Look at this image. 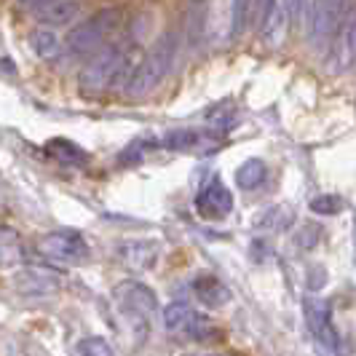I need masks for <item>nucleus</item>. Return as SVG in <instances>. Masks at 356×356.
<instances>
[{"instance_id":"f257e3e1","label":"nucleus","mask_w":356,"mask_h":356,"mask_svg":"<svg viewBox=\"0 0 356 356\" xmlns=\"http://www.w3.org/2000/svg\"><path fill=\"white\" fill-rule=\"evenodd\" d=\"M179 49L177 33H163L156 40V46L145 54V59L131 70L129 81H126V97L131 99H143L150 91L159 86L161 81L166 78V72L172 70L175 56Z\"/></svg>"},{"instance_id":"f03ea898","label":"nucleus","mask_w":356,"mask_h":356,"mask_svg":"<svg viewBox=\"0 0 356 356\" xmlns=\"http://www.w3.org/2000/svg\"><path fill=\"white\" fill-rule=\"evenodd\" d=\"M129 62H131V49L129 46H124V43L102 46L81 72V91L89 94V97H97L110 86H115L121 78H126Z\"/></svg>"},{"instance_id":"7ed1b4c3","label":"nucleus","mask_w":356,"mask_h":356,"mask_svg":"<svg viewBox=\"0 0 356 356\" xmlns=\"http://www.w3.org/2000/svg\"><path fill=\"white\" fill-rule=\"evenodd\" d=\"M118 27H121V8H102L67 35L65 51L70 56H91L107 46V40L118 33Z\"/></svg>"},{"instance_id":"20e7f679","label":"nucleus","mask_w":356,"mask_h":356,"mask_svg":"<svg viewBox=\"0 0 356 356\" xmlns=\"http://www.w3.org/2000/svg\"><path fill=\"white\" fill-rule=\"evenodd\" d=\"M354 0H314L308 14V40L314 49H327V43L338 33L340 22L348 14Z\"/></svg>"},{"instance_id":"39448f33","label":"nucleus","mask_w":356,"mask_h":356,"mask_svg":"<svg viewBox=\"0 0 356 356\" xmlns=\"http://www.w3.org/2000/svg\"><path fill=\"white\" fill-rule=\"evenodd\" d=\"M305 327L311 332V340L321 356L338 354V335L332 327V311L321 298H308L305 300Z\"/></svg>"},{"instance_id":"423d86ee","label":"nucleus","mask_w":356,"mask_h":356,"mask_svg":"<svg viewBox=\"0 0 356 356\" xmlns=\"http://www.w3.org/2000/svg\"><path fill=\"white\" fill-rule=\"evenodd\" d=\"M327 67L332 72H346L356 62V0L351 3L348 14L340 22L338 33L327 43Z\"/></svg>"},{"instance_id":"0eeeda50","label":"nucleus","mask_w":356,"mask_h":356,"mask_svg":"<svg viewBox=\"0 0 356 356\" xmlns=\"http://www.w3.org/2000/svg\"><path fill=\"white\" fill-rule=\"evenodd\" d=\"M38 250L46 257H51L56 263H70L78 266L83 260H89V244L78 231H54L46 233L38 244Z\"/></svg>"},{"instance_id":"6e6552de","label":"nucleus","mask_w":356,"mask_h":356,"mask_svg":"<svg viewBox=\"0 0 356 356\" xmlns=\"http://www.w3.org/2000/svg\"><path fill=\"white\" fill-rule=\"evenodd\" d=\"M115 300L121 303L124 311L140 316V319H150L153 314H159V300H156L153 289L140 282H121L115 286Z\"/></svg>"},{"instance_id":"1a4fd4ad","label":"nucleus","mask_w":356,"mask_h":356,"mask_svg":"<svg viewBox=\"0 0 356 356\" xmlns=\"http://www.w3.org/2000/svg\"><path fill=\"white\" fill-rule=\"evenodd\" d=\"M257 8H260V19H263V38H266V43L279 46L286 35L292 0H257L254 11Z\"/></svg>"},{"instance_id":"9d476101","label":"nucleus","mask_w":356,"mask_h":356,"mask_svg":"<svg viewBox=\"0 0 356 356\" xmlns=\"http://www.w3.org/2000/svg\"><path fill=\"white\" fill-rule=\"evenodd\" d=\"M163 324L169 332H188L193 338H204V332L209 330V321L201 314H196L188 303H172L163 311Z\"/></svg>"},{"instance_id":"9b49d317","label":"nucleus","mask_w":356,"mask_h":356,"mask_svg":"<svg viewBox=\"0 0 356 356\" xmlns=\"http://www.w3.org/2000/svg\"><path fill=\"white\" fill-rule=\"evenodd\" d=\"M196 209L201 217H209V220H222L228 217L233 209V193L222 185V182H209L196 198Z\"/></svg>"},{"instance_id":"f8f14e48","label":"nucleus","mask_w":356,"mask_h":356,"mask_svg":"<svg viewBox=\"0 0 356 356\" xmlns=\"http://www.w3.org/2000/svg\"><path fill=\"white\" fill-rule=\"evenodd\" d=\"M81 14V0H49L43 3L40 8L35 11V17L46 24H70L72 19Z\"/></svg>"},{"instance_id":"ddd939ff","label":"nucleus","mask_w":356,"mask_h":356,"mask_svg":"<svg viewBox=\"0 0 356 356\" xmlns=\"http://www.w3.org/2000/svg\"><path fill=\"white\" fill-rule=\"evenodd\" d=\"M17 286L24 295H43V292L51 295L54 289L59 286V279L46 273V270H40V268H27L17 276Z\"/></svg>"},{"instance_id":"4468645a","label":"nucleus","mask_w":356,"mask_h":356,"mask_svg":"<svg viewBox=\"0 0 356 356\" xmlns=\"http://www.w3.org/2000/svg\"><path fill=\"white\" fill-rule=\"evenodd\" d=\"M193 289H196L198 300L204 305H209V308H220L222 303H228V298H231L228 286L222 284L220 279H214V276H198Z\"/></svg>"},{"instance_id":"2eb2a0df","label":"nucleus","mask_w":356,"mask_h":356,"mask_svg":"<svg viewBox=\"0 0 356 356\" xmlns=\"http://www.w3.org/2000/svg\"><path fill=\"white\" fill-rule=\"evenodd\" d=\"M46 153H49L51 159L59 161V163H67V166H83V163L89 161L83 147H78V145L70 143V140H62V137H56V140H51V143L46 145Z\"/></svg>"},{"instance_id":"dca6fc26","label":"nucleus","mask_w":356,"mask_h":356,"mask_svg":"<svg viewBox=\"0 0 356 356\" xmlns=\"http://www.w3.org/2000/svg\"><path fill=\"white\" fill-rule=\"evenodd\" d=\"M266 177H268V169L260 159L244 161V163L236 169V182H238L241 191H254V188H260V185L266 182Z\"/></svg>"},{"instance_id":"f3484780","label":"nucleus","mask_w":356,"mask_h":356,"mask_svg":"<svg viewBox=\"0 0 356 356\" xmlns=\"http://www.w3.org/2000/svg\"><path fill=\"white\" fill-rule=\"evenodd\" d=\"M30 49L40 59H54V56H59V51H62V43H59V38L54 35L51 30H35L30 35Z\"/></svg>"},{"instance_id":"a211bd4d","label":"nucleus","mask_w":356,"mask_h":356,"mask_svg":"<svg viewBox=\"0 0 356 356\" xmlns=\"http://www.w3.org/2000/svg\"><path fill=\"white\" fill-rule=\"evenodd\" d=\"M22 257V238L17 236V231L0 225V266L17 263Z\"/></svg>"},{"instance_id":"6ab92c4d","label":"nucleus","mask_w":356,"mask_h":356,"mask_svg":"<svg viewBox=\"0 0 356 356\" xmlns=\"http://www.w3.org/2000/svg\"><path fill=\"white\" fill-rule=\"evenodd\" d=\"M254 6H257V0H233V35H238L241 30L250 27L252 17H254Z\"/></svg>"},{"instance_id":"aec40b11","label":"nucleus","mask_w":356,"mask_h":356,"mask_svg":"<svg viewBox=\"0 0 356 356\" xmlns=\"http://www.w3.org/2000/svg\"><path fill=\"white\" fill-rule=\"evenodd\" d=\"M78 354L81 356H115L105 338H83L78 343Z\"/></svg>"},{"instance_id":"412c9836","label":"nucleus","mask_w":356,"mask_h":356,"mask_svg":"<svg viewBox=\"0 0 356 356\" xmlns=\"http://www.w3.org/2000/svg\"><path fill=\"white\" fill-rule=\"evenodd\" d=\"M196 143H198V131H188V129H182V131H172V134L166 137V147H179V150L193 147Z\"/></svg>"},{"instance_id":"4be33fe9","label":"nucleus","mask_w":356,"mask_h":356,"mask_svg":"<svg viewBox=\"0 0 356 356\" xmlns=\"http://www.w3.org/2000/svg\"><path fill=\"white\" fill-rule=\"evenodd\" d=\"M311 209L316 214H338L343 209V201L338 196H319L311 201Z\"/></svg>"},{"instance_id":"5701e85b","label":"nucleus","mask_w":356,"mask_h":356,"mask_svg":"<svg viewBox=\"0 0 356 356\" xmlns=\"http://www.w3.org/2000/svg\"><path fill=\"white\" fill-rule=\"evenodd\" d=\"M292 6H295V11H298V17L303 19L305 24H308V14H311V6H314V0H292Z\"/></svg>"},{"instance_id":"b1692460","label":"nucleus","mask_w":356,"mask_h":356,"mask_svg":"<svg viewBox=\"0 0 356 356\" xmlns=\"http://www.w3.org/2000/svg\"><path fill=\"white\" fill-rule=\"evenodd\" d=\"M43 3H49V0H22V8H24V11H30V14H35Z\"/></svg>"}]
</instances>
